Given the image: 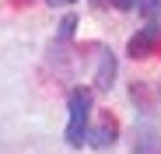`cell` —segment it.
Listing matches in <instances>:
<instances>
[{"label": "cell", "instance_id": "1", "mask_svg": "<svg viewBox=\"0 0 161 154\" xmlns=\"http://www.w3.org/2000/svg\"><path fill=\"white\" fill-rule=\"evenodd\" d=\"M67 144L80 147L88 140V116H91V91L88 88H74L67 102Z\"/></svg>", "mask_w": 161, "mask_h": 154}, {"label": "cell", "instance_id": "2", "mask_svg": "<svg viewBox=\"0 0 161 154\" xmlns=\"http://www.w3.org/2000/svg\"><path fill=\"white\" fill-rule=\"evenodd\" d=\"M158 39H161V28L158 25H144V28L130 39V46H126V53L133 56V60H144V56H151L154 53V46H158Z\"/></svg>", "mask_w": 161, "mask_h": 154}, {"label": "cell", "instance_id": "3", "mask_svg": "<svg viewBox=\"0 0 161 154\" xmlns=\"http://www.w3.org/2000/svg\"><path fill=\"white\" fill-rule=\"evenodd\" d=\"M112 77H116V60H112L109 49H105L102 60H98V77H95V84H98L102 91H109V88H112Z\"/></svg>", "mask_w": 161, "mask_h": 154}, {"label": "cell", "instance_id": "4", "mask_svg": "<svg viewBox=\"0 0 161 154\" xmlns=\"http://www.w3.org/2000/svg\"><path fill=\"white\" fill-rule=\"evenodd\" d=\"M112 140H116V123H112V119L102 123L98 130H91V144H95V147H109Z\"/></svg>", "mask_w": 161, "mask_h": 154}, {"label": "cell", "instance_id": "5", "mask_svg": "<svg viewBox=\"0 0 161 154\" xmlns=\"http://www.w3.org/2000/svg\"><path fill=\"white\" fill-rule=\"evenodd\" d=\"M140 11H144L147 18H158V14H161V0H140Z\"/></svg>", "mask_w": 161, "mask_h": 154}, {"label": "cell", "instance_id": "6", "mask_svg": "<svg viewBox=\"0 0 161 154\" xmlns=\"http://www.w3.org/2000/svg\"><path fill=\"white\" fill-rule=\"evenodd\" d=\"M112 7H119V11H133V7H140V0H112Z\"/></svg>", "mask_w": 161, "mask_h": 154}, {"label": "cell", "instance_id": "7", "mask_svg": "<svg viewBox=\"0 0 161 154\" xmlns=\"http://www.w3.org/2000/svg\"><path fill=\"white\" fill-rule=\"evenodd\" d=\"M74 25H77V21H74V18H63V28H60V35H63V39H67V35H70V32H74Z\"/></svg>", "mask_w": 161, "mask_h": 154}, {"label": "cell", "instance_id": "8", "mask_svg": "<svg viewBox=\"0 0 161 154\" xmlns=\"http://www.w3.org/2000/svg\"><path fill=\"white\" fill-rule=\"evenodd\" d=\"M46 4H53V7H63V4H70V0H46Z\"/></svg>", "mask_w": 161, "mask_h": 154}]
</instances>
